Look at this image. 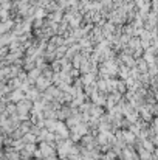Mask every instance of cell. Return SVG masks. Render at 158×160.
Wrapping results in <instances>:
<instances>
[{"mask_svg":"<svg viewBox=\"0 0 158 160\" xmlns=\"http://www.w3.org/2000/svg\"><path fill=\"white\" fill-rule=\"evenodd\" d=\"M9 101H14V103H19V101H22V100H25V93L22 92V90H12V92H9V98H8Z\"/></svg>","mask_w":158,"mask_h":160,"instance_id":"obj_1","label":"cell"},{"mask_svg":"<svg viewBox=\"0 0 158 160\" xmlns=\"http://www.w3.org/2000/svg\"><path fill=\"white\" fill-rule=\"evenodd\" d=\"M44 160H57V157H50V159H44Z\"/></svg>","mask_w":158,"mask_h":160,"instance_id":"obj_2","label":"cell"}]
</instances>
